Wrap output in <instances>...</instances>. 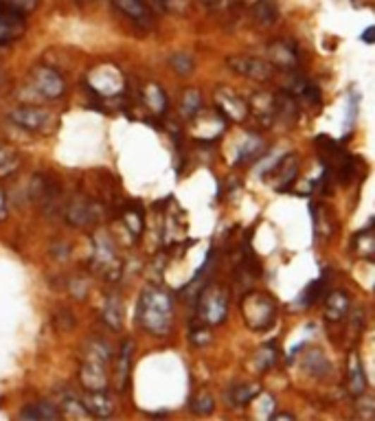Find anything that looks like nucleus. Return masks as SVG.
<instances>
[{
  "label": "nucleus",
  "instance_id": "f257e3e1",
  "mask_svg": "<svg viewBox=\"0 0 375 421\" xmlns=\"http://www.w3.org/2000/svg\"><path fill=\"white\" fill-rule=\"evenodd\" d=\"M136 323L152 336H167L173 323V300L163 288L149 286L136 305Z\"/></svg>",
  "mask_w": 375,
  "mask_h": 421
},
{
  "label": "nucleus",
  "instance_id": "f03ea898",
  "mask_svg": "<svg viewBox=\"0 0 375 421\" xmlns=\"http://www.w3.org/2000/svg\"><path fill=\"white\" fill-rule=\"evenodd\" d=\"M110 347L104 340H90L84 351V362L79 367V382L84 391H108L110 377Z\"/></svg>",
  "mask_w": 375,
  "mask_h": 421
},
{
  "label": "nucleus",
  "instance_id": "7ed1b4c3",
  "mask_svg": "<svg viewBox=\"0 0 375 421\" xmlns=\"http://www.w3.org/2000/svg\"><path fill=\"white\" fill-rule=\"evenodd\" d=\"M242 314L252 331H268L276 320V305L272 296L250 292L242 298Z\"/></svg>",
  "mask_w": 375,
  "mask_h": 421
},
{
  "label": "nucleus",
  "instance_id": "20e7f679",
  "mask_svg": "<svg viewBox=\"0 0 375 421\" xmlns=\"http://www.w3.org/2000/svg\"><path fill=\"white\" fill-rule=\"evenodd\" d=\"M92 244H94V252H92V270L104 276L106 281H116L121 276L123 264L121 259L116 255V248L112 244V239L106 233H97L92 237Z\"/></svg>",
  "mask_w": 375,
  "mask_h": 421
},
{
  "label": "nucleus",
  "instance_id": "39448f33",
  "mask_svg": "<svg viewBox=\"0 0 375 421\" xmlns=\"http://www.w3.org/2000/svg\"><path fill=\"white\" fill-rule=\"evenodd\" d=\"M228 314V292L224 288L211 286L197 296V320L209 327L224 323Z\"/></svg>",
  "mask_w": 375,
  "mask_h": 421
},
{
  "label": "nucleus",
  "instance_id": "423d86ee",
  "mask_svg": "<svg viewBox=\"0 0 375 421\" xmlns=\"http://www.w3.org/2000/svg\"><path fill=\"white\" fill-rule=\"evenodd\" d=\"M9 118L13 121V126L23 128L31 134H51L57 128V116L51 110H42V108H33V106H23L9 112Z\"/></svg>",
  "mask_w": 375,
  "mask_h": 421
},
{
  "label": "nucleus",
  "instance_id": "0eeeda50",
  "mask_svg": "<svg viewBox=\"0 0 375 421\" xmlns=\"http://www.w3.org/2000/svg\"><path fill=\"white\" fill-rule=\"evenodd\" d=\"M226 66L230 73L240 75L244 79H250V82H259V84L270 82L276 71V66L270 62V59L252 57V55H228Z\"/></svg>",
  "mask_w": 375,
  "mask_h": 421
},
{
  "label": "nucleus",
  "instance_id": "6e6552de",
  "mask_svg": "<svg viewBox=\"0 0 375 421\" xmlns=\"http://www.w3.org/2000/svg\"><path fill=\"white\" fill-rule=\"evenodd\" d=\"M215 112H220L222 118H226V121H235V123H244L250 118L248 102H244L240 94L233 92L226 86L215 90Z\"/></svg>",
  "mask_w": 375,
  "mask_h": 421
},
{
  "label": "nucleus",
  "instance_id": "1a4fd4ad",
  "mask_svg": "<svg viewBox=\"0 0 375 421\" xmlns=\"http://www.w3.org/2000/svg\"><path fill=\"white\" fill-rule=\"evenodd\" d=\"M27 31V20L25 13L16 9L13 5L0 0V47L11 44L20 39Z\"/></svg>",
  "mask_w": 375,
  "mask_h": 421
},
{
  "label": "nucleus",
  "instance_id": "9d476101",
  "mask_svg": "<svg viewBox=\"0 0 375 421\" xmlns=\"http://www.w3.org/2000/svg\"><path fill=\"white\" fill-rule=\"evenodd\" d=\"M31 86L44 99H59L66 92V82L62 75L49 66H37L31 71Z\"/></svg>",
  "mask_w": 375,
  "mask_h": 421
},
{
  "label": "nucleus",
  "instance_id": "9b49d317",
  "mask_svg": "<svg viewBox=\"0 0 375 421\" xmlns=\"http://www.w3.org/2000/svg\"><path fill=\"white\" fill-rule=\"evenodd\" d=\"M248 108L250 116L257 118L262 126H272L276 121V116H279V99L270 90H257L248 99Z\"/></svg>",
  "mask_w": 375,
  "mask_h": 421
},
{
  "label": "nucleus",
  "instance_id": "f8f14e48",
  "mask_svg": "<svg viewBox=\"0 0 375 421\" xmlns=\"http://www.w3.org/2000/svg\"><path fill=\"white\" fill-rule=\"evenodd\" d=\"M270 178H266L268 183L279 191V193H285L292 189V185L296 183V176H299V158L296 154H290L285 158H281L279 163H276L270 171H268Z\"/></svg>",
  "mask_w": 375,
  "mask_h": 421
},
{
  "label": "nucleus",
  "instance_id": "ddd939ff",
  "mask_svg": "<svg viewBox=\"0 0 375 421\" xmlns=\"http://www.w3.org/2000/svg\"><path fill=\"white\" fill-rule=\"evenodd\" d=\"M88 88L99 94H116L123 88V77L118 75L114 66H99L88 75Z\"/></svg>",
  "mask_w": 375,
  "mask_h": 421
},
{
  "label": "nucleus",
  "instance_id": "4468645a",
  "mask_svg": "<svg viewBox=\"0 0 375 421\" xmlns=\"http://www.w3.org/2000/svg\"><path fill=\"white\" fill-rule=\"evenodd\" d=\"M268 59L283 71H292L299 66V49L292 39H274L268 44Z\"/></svg>",
  "mask_w": 375,
  "mask_h": 421
},
{
  "label": "nucleus",
  "instance_id": "2eb2a0df",
  "mask_svg": "<svg viewBox=\"0 0 375 421\" xmlns=\"http://www.w3.org/2000/svg\"><path fill=\"white\" fill-rule=\"evenodd\" d=\"M82 404L88 410V415L97 419H108L114 413V402L110 399L108 391H86L82 397Z\"/></svg>",
  "mask_w": 375,
  "mask_h": 421
},
{
  "label": "nucleus",
  "instance_id": "dca6fc26",
  "mask_svg": "<svg viewBox=\"0 0 375 421\" xmlns=\"http://www.w3.org/2000/svg\"><path fill=\"white\" fill-rule=\"evenodd\" d=\"M349 305H351V300H349L347 292H343V290L331 292L325 298V318L329 323H340V320H345L349 314Z\"/></svg>",
  "mask_w": 375,
  "mask_h": 421
},
{
  "label": "nucleus",
  "instance_id": "f3484780",
  "mask_svg": "<svg viewBox=\"0 0 375 421\" xmlns=\"http://www.w3.org/2000/svg\"><path fill=\"white\" fill-rule=\"evenodd\" d=\"M112 5L118 11H123L128 18H132L134 23L143 25V27L152 25V13H149V9L143 0H112Z\"/></svg>",
  "mask_w": 375,
  "mask_h": 421
},
{
  "label": "nucleus",
  "instance_id": "a211bd4d",
  "mask_svg": "<svg viewBox=\"0 0 375 421\" xmlns=\"http://www.w3.org/2000/svg\"><path fill=\"white\" fill-rule=\"evenodd\" d=\"M20 419H25V421H57V419H62V410H59L53 402H35V404H29L23 413H20Z\"/></svg>",
  "mask_w": 375,
  "mask_h": 421
},
{
  "label": "nucleus",
  "instance_id": "6ab92c4d",
  "mask_svg": "<svg viewBox=\"0 0 375 421\" xmlns=\"http://www.w3.org/2000/svg\"><path fill=\"white\" fill-rule=\"evenodd\" d=\"M66 217H68V222H70L73 226H90V224L97 222L99 211H97L94 205L82 202V200H79V202H73V205L68 207Z\"/></svg>",
  "mask_w": 375,
  "mask_h": 421
},
{
  "label": "nucleus",
  "instance_id": "aec40b11",
  "mask_svg": "<svg viewBox=\"0 0 375 421\" xmlns=\"http://www.w3.org/2000/svg\"><path fill=\"white\" fill-rule=\"evenodd\" d=\"M347 369H349V391L360 397L367 391V375H364V369H362V360L355 351L349 353V367Z\"/></svg>",
  "mask_w": 375,
  "mask_h": 421
},
{
  "label": "nucleus",
  "instance_id": "412c9836",
  "mask_svg": "<svg viewBox=\"0 0 375 421\" xmlns=\"http://www.w3.org/2000/svg\"><path fill=\"white\" fill-rule=\"evenodd\" d=\"M132 349H134V343L132 340H125L121 351H118V360H116V382H118V389L125 391L128 384H130V365H132Z\"/></svg>",
  "mask_w": 375,
  "mask_h": 421
},
{
  "label": "nucleus",
  "instance_id": "4be33fe9",
  "mask_svg": "<svg viewBox=\"0 0 375 421\" xmlns=\"http://www.w3.org/2000/svg\"><path fill=\"white\" fill-rule=\"evenodd\" d=\"M104 320L112 327V329H121L123 327V300L116 294H110L104 303V312H102Z\"/></svg>",
  "mask_w": 375,
  "mask_h": 421
},
{
  "label": "nucleus",
  "instance_id": "5701e85b",
  "mask_svg": "<svg viewBox=\"0 0 375 421\" xmlns=\"http://www.w3.org/2000/svg\"><path fill=\"white\" fill-rule=\"evenodd\" d=\"M303 367L309 375L314 377H327L331 371V365L327 362V358L323 355V351L312 349L305 358H303Z\"/></svg>",
  "mask_w": 375,
  "mask_h": 421
},
{
  "label": "nucleus",
  "instance_id": "b1692460",
  "mask_svg": "<svg viewBox=\"0 0 375 421\" xmlns=\"http://www.w3.org/2000/svg\"><path fill=\"white\" fill-rule=\"evenodd\" d=\"M262 395V386L259 384H242V386H233V391L228 393V404L230 406H246L248 402H252L254 397Z\"/></svg>",
  "mask_w": 375,
  "mask_h": 421
},
{
  "label": "nucleus",
  "instance_id": "393cba45",
  "mask_svg": "<svg viewBox=\"0 0 375 421\" xmlns=\"http://www.w3.org/2000/svg\"><path fill=\"white\" fill-rule=\"evenodd\" d=\"M143 99H145V106L156 112V114H165L167 112V94L163 92V88L158 84H149L143 90Z\"/></svg>",
  "mask_w": 375,
  "mask_h": 421
},
{
  "label": "nucleus",
  "instance_id": "a878e982",
  "mask_svg": "<svg viewBox=\"0 0 375 421\" xmlns=\"http://www.w3.org/2000/svg\"><path fill=\"white\" fill-rule=\"evenodd\" d=\"M18 167H20L18 152L7 143H0V178H9L11 173L18 171Z\"/></svg>",
  "mask_w": 375,
  "mask_h": 421
},
{
  "label": "nucleus",
  "instance_id": "bb28decb",
  "mask_svg": "<svg viewBox=\"0 0 375 421\" xmlns=\"http://www.w3.org/2000/svg\"><path fill=\"white\" fill-rule=\"evenodd\" d=\"M180 110L187 118H195L197 114L202 112V94L200 90L195 88H187L183 94V102H180Z\"/></svg>",
  "mask_w": 375,
  "mask_h": 421
},
{
  "label": "nucleus",
  "instance_id": "cd10ccee",
  "mask_svg": "<svg viewBox=\"0 0 375 421\" xmlns=\"http://www.w3.org/2000/svg\"><path fill=\"white\" fill-rule=\"evenodd\" d=\"M353 248L360 257H375V228H364L355 235Z\"/></svg>",
  "mask_w": 375,
  "mask_h": 421
},
{
  "label": "nucleus",
  "instance_id": "c85d7f7f",
  "mask_svg": "<svg viewBox=\"0 0 375 421\" xmlns=\"http://www.w3.org/2000/svg\"><path fill=\"white\" fill-rule=\"evenodd\" d=\"M254 23L259 25V27H270L276 23V7L272 3H268V0H259V3L254 5Z\"/></svg>",
  "mask_w": 375,
  "mask_h": 421
},
{
  "label": "nucleus",
  "instance_id": "c756f323",
  "mask_svg": "<svg viewBox=\"0 0 375 421\" xmlns=\"http://www.w3.org/2000/svg\"><path fill=\"white\" fill-rule=\"evenodd\" d=\"M312 219H314V233L319 235V231H321V226H323V231H325V237H329L331 233H333V219L329 217V211L327 209H321V207H316V205H312Z\"/></svg>",
  "mask_w": 375,
  "mask_h": 421
},
{
  "label": "nucleus",
  "instance_id": "7c9ffc66",
  "mask_svg": "<svg viewBox=\"0 0 375 421\" xmlns=\"http://www.w3.org/2000/svg\"><path fill=\"white\" fill-rule=\"evenodd\" d=\"M191 410L195 415H200V417H207L215 410V399L211 393L207 391H200V393H195L193 399H191Z\"/></svg>",
  "mask_w": 375,
  "mask_h": 421
},
{
  "label": "nucleus",
  "instance_id": "2f4dec72",
  "mask_svg": "<svg viewBox=\"0 0 375 421\" xmlns=\"http://www.w3.org/2000/svg\"><path fill=\"white\" fill-rule=\"evenodd\" d=\"M169 66L178 73V75H191L193 68H195V62H193V57L189 53H173L169 57Z\"/></svg>",
  "mask_w": 375,
  "mask_h": 421
},
{
  "label": "nucleus",
  "instance_id": "473e14b6",
  "mask_svg": "<svg viewBox=\"0 0 375 421\" xmlns=\"http://www.w3.org/2000/svg\"><path fill=\"white\" fill-rule=\"evenodd\" d=\"M123 224L128 226V231L134 235V237H141L143 233V213L136 211V209H130L123 213Z\"/></svg>",
  "mask_w": 375,
  "mask_h": 421
},
{
  "label": "nucleus",
  "instance_id": "72a5a7b5",
  "mask_svg": "<svg viewBox=\"0 0 375 421\" xmlns=\"http://www.w3.org/2000/svg\"><path fill=\"white\" fill-rule=\"evenodd\" d=\"M62 408V417H84V415H88V410L84 408V404H82V399H77V397H73V395H68V397H64V404H59Z\"/></svg>",
  "mask_w": 375,
  "mask_h": 421
},
{
  "label": "nucleus",
  "instance_id": "f704fd0d",
  "mask_svg": "<svg viewBox=\"0 0 375 421\" xmlns=\"http://www.w3.org/2000/svg\"><path fill=\"white\" fill-rule=\"evenodd\" d=\"M274 360H276V349L274 347H264L259 353L254 355L252 362L257 365V371H266L274 365Z\"/></svg>",
  "mask_w": 375,
  "mask_h": 421
},
{
  "label": "nucleus",
  "instance_id": "c9c22d12",
  "mask_svg": "<svg viewBox=\"0 0 375 421\" xmlns=\"http://www.w3.org/2000/svg\"><path fill=\"white\" fill-rule=\"evenodd\" d=\"M189 338H191L193 347H204V345H209L211 340H213V336H211V329H209V325H204V323H200V327L195 325V327L191 329Z\"/></svg>",
  "mask_w": 375,
  "mask_h": 421
},
{
  "label": "nucleus",
  "instance_id": "e433bc0d",
  "mask_svg": "<svg viewBox=\"0 0 375 421\" xmlns=\"http://www.w3.org/2000/svg\"><path fill=\"white\" fill-rule=\"evenodd\" d=\"M325 283L327 281L325 279H316L314 283L303 292V298H301V303L303 305H312L314 300H319V296H321V292H323V288H325Z\"/></svg>",
  "mask_w": 375,
  "mask_h": 421
},
{
  "label": "nucleus",
  "instance_id": "4c0bfd02",
  "mask_svg": "<svg viewBox=\"0 0 375 421\" xmlns=\"http://www.w3.org/2000/svg\"><path fill=\"white\" fill-rule=\"evenodd\" d=\"M5 3L13 5L16 9H20L23 13H29L37 7V0H5Z\"/></svg>",
  "mask_w": 375,
  "mask_h": 421
},
{
  "label": "nucleus",
  "instance_id": "58836bf2",
  "mask_svg": "<svg viewBox=\"0 0 375 421\" xmlns=\"http://www.w3.org/2000/svg\"><path fill=\"white\" fill-rule=\"evenodd\" d=\"M9 215V209H7V195H5V189L0 187V222H5Z\"/></svg>",
  "mask_w": 375,
  "mask_h": 421
},
{
  "label": "nucleus",
  "instance_id": "ea45409f",
  "mask_svg": "<svg viewBox=\"0 0 375 421\" xmlns=\"http://www.w3.org/2000/svg\"><path fill=\"white\" fill-rule=\"evenodd\" d=\"M202 5L211 11H217V9H222L226 5V0H202Z\"/></svg>",
  "mask_w": 375,
  "mask_h": 421
},
{
  "label": "nucleus",
  "instance_id": "a19ab883",
  "mask_svg": "<svg viewBox=\"0 0 375 421\" xmlns=\"http://www.w3.org/2000/svg\"><path fill=\"white\" fill-rule=\"evenodd\" d=\"M154 3H158V7L163 9H176V5H183L185 0H154Z\"/></svg>",
  "mask_w": 375,
  "mask_h": 421
},
{
  "label": "nucleus",
  "instance_id": "79ce46f5",
  "mask_svg": "<svg viewBox=\"0 0 375 421\" xmlns=\"http://www.w3.org/2000/svg\"><path fill=\"white\" fill-rule=\"evenodd\" d=\"M362 42L367 44H375V27H369L362 31Z\"/></svg>",
  "mask_w": 375,
  "mask_h": 421
},
{
  "label": "nucleus",
  "instance_id": "37998d69",
  "mask_svg": "<svg viewBox=\"0 0 375 421\" xmlns=\"http://www.w3.org/2000/svg\"><path fill=\"white\" fill-rule=\"evenodd\" d=\"M272 419H294V415H290V413H281V415H272Z\"/></svg>",
  "mask_w": 375,
  "mask_h": 421
}]
</instances>
